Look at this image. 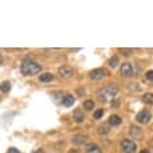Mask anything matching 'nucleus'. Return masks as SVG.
<instances>
[{"label": "nucleus", "instance_id": "nucleus-1", "mask_svg": "<svg viewBox=\"0 0 153 153\" xmlns=\"http://www.w3.org/2000/svg\"><path fill=\"white\" fill-rule=\"evenodd\" d=\"M42 70V67H40L39 64H36V63H33V61H24L22 63V65H21V73L24 74V75H35V74H38Z\"/></svg>", "mask_w": 153, "mask_h": 153}, {"label": "nucleus", "instance_id": "nucleus-2", "mask_svg": "<svg viewBox=\"0 0 153 153\" xmlns=\"http://www.w3.org/2000/svg\"><path fill=\"white\" fill-rule=\"evenodd\" d=\"M121 149L124 153H134L137 150V145H135V142L129 141V139H124L121 142Z\"/></svg>", "mask_w": 153, "mask_h": 153}, {"label": "nucleus", "instance_id": "nucleus-3", "mask_svg": "<svg viewBox=\"0 0 153 153\" xmlns=\"http://www.w3.org/2000/svg\"><path fill=\"white\" fill-rule=\"evenodd\" d=\"M59 74H60L61 78H64V79H70V78H73L74 71H73L71 67H68V65H63V67L59 68Z\"/></svg>", "mask_w": 153, "mask_h": 153}, {"label": "nucleus", "instance_id": "nucleus-4", "mask_svg": "<svg viewBox=\"0 0 153 153\" xmlns=\"http://www.w3.org/2000/svg\"><path fill=\"white\" fill-rule=\"evenodd\" d=\"M150 120V113L148 111V110H142V111H139L137 116V121L138 123H141V124H146V123H149Z\"/></svg>", "mask_w": 153, "mask_h": 153}, {"label": "nucleus", "instance_id": "nucleus-5", "mask_svg": "<svg viewBox=\"0 0 153 153\" xmlns=\"http://www.w3.org/2000/svg\"><path fill=\"white\" fill-rule=\"evenodd\" d=\"M121 74H123V76H131V75H134L132 65L129 64V63H124V64L121 65Z\"/></svg>", "mask_w": 153, "mask_h": 153}, {"label": "nucleus", "instance_id": "nucleus-6", "mask_svg": "<svg viewBox=\"0 0 153 153\" xmlns=\"http://www.w3.org/2000/svg\"><path fill=\"white\" fill-rule=\"evenodd\" d=\"M86 141H88V137L84 135V134H79V135L73 137V143L74 145H84Z\"/></svg>", "mask_w": 153, "mask_h": 153}, {"label": "nucleus", "instance_id": "nucleus-7", "mask_svg": "<svg viewBox=\"0 0 153 153\" xmlns=\"http://www.w3.org/2000/svg\"><path fill=\"white\" fill-rule=\"evenodd\" d=\"M91 78L92 79H95V81H97V79H102L103 76H105V71L102 68H96V70H93V71H91Z\"/></svg>", "mask_w": 153, "mask_h": 153}, {"label": "nucleus", "instance_id": "nucleus-8", "mask_svg": "<svg viewBox=\"0 0 153 153\" xmlns=\"http://www.w3.org/2000/svg\"><path fill=\"white\" fill-rule=\"evenodd\" d=\"M105 89H106V92H107L109 96H116L117 93H118V86H117L116 84H109Z\"/></svg>", "mask_w": 153, "mask_h": 153}, {"label": "nucleus", "instance_id": "nucleus-9", "mask_svg": "<svg viewBox=\"0 0 153 153\" xmlns=\"http://www.w3.org/2000/svg\"><path fill=\"white\" fill-rule=\"evenodd\" d=\"M61 105L65 106V107H71L74 105V97L71 95H65L63 99H61Z\"/></svg>", "mask_w": 153, "mask_h": 153}, {"label": "nucleus", "instance_id": "nucleus-10", "mask_svg": "<svg viewBox=\"0 0 153 153\" xmlns=\"http://www.w3.org/2000/svg\"><path fill=\"white\" fill-rule=\"evenodd\" d=\"M97 99L100 102H107L109 100V95H107V92H106V89L103 88V89H100V91H97Z\"/></svg>", "mask_w": 153, "mask_h": 153}, {"label": "nucleus", "instance_id": "nucleus-11", "mask_svg": "<svg viewBox=\"0 0 153 153\" xmlns=\"http://www.w3.org/2000/svg\"><path fill=\"white\" fill-rule=\"evenodd\" d=\"M129 134H131V137L135 138V139H139V138L142 137L141 129L138 128V127H131V128H129Z\"/></svg>", "mask_w": 153, "mask_h": 153}, {"label": "nucleus", "instance_id": "nucleus-12", "mask_svg": "<svg viewBox=\"0 0 153 153\" xmlns=\"http://www.w3.org/2000/svg\"><path fill=\"white\" fill-rule=\"evenodd\" d=\"M109 124L113 125V127H117V125L121 124V117L120 116H116V114H113V116H110L109 118Z\"/></svg>", "mask_w": 153, "mask_h": 153}, {"label": "nucleus", "instance_id": "nucleus-13", "mask_svg": "<svg viewBox=\"0 0 153 153\" xmlns=\"http://www.w3.org/2000/svg\"><path fill=\"white\" fill-rule=\"evenodd\" d=\"M86 153H102L100 148L97 145H95V143H89L88 146H86Z\"/></svg>", "mask_w": 153, "mask_h": 153}, {"label": "nucleus", "instance_id": "nucleus-14", "mask_svg": "<svg viewBox=\"0 0 153 153\" xmlns=\"http://www.w3.org/2000/svg\"><path fill=\"white\" fill-rule=\"evenodd\" d=\"M142 102L145 105H153V93H145L142 96Z\"/></svg>", "mask_w": 153, "mask_h": 153}, {"label": "nucleus", "instance_id": "nucleus-15", "mask_svg": "<svg viewBox=\"0 0 153 153\" xmlns=\"http://www.w3.org/2000/svg\"><path fill=\"white\" fill-rule=\"evenodd\" d=\"M39 79L42 81V82H50V81L53 79V74H50V73H45V74H40Z\"/></svg>", "mask_w": 153, "mask_h": 153}, {"label": "nucleus", "instance_id": "nucleus-16", "mask_svg": "<svg viewBox=\"0 0 153 153\" xmlns=\"http://www.w3.org/2000/svg\"><path fill=\"white\" fill-rule=\"evenodd\" d=\"M74 118H75V121L76 123H82V121H84V113H82V111H81V110H75V111H74Z\"/></svg>", "mask_w": 153, "mask_h": 153}, {"label": "nucleus", "instance_id": "nucleus-17", "mask_svg": "<svg viewBox=\"0 0 153 153\" xmlns=\"http://www.w3.org/2000/svg\"><path fill=\"white\" fill-rule=\"evenodd\" d=\"M97 132L100 134V135H106V134L109 132V125H100L99 128H97Z\"/></svg>", "mask_w": 153, "mask_h": 153}, {"label": "nucleus", "instance_id": "nucleus-18", "mask_svg": "<svg viewBox=\"0 0 153 153\" xmlns=\"http://www.w3.org/2000/svg\"><path fill=\"white\" fill-rule=\"evenodd\" d=\"M117 64H118V57H117V56H113V57H111V59L109 60V65L111 67V68H116Z\"/></svg>", "mask_w": 153, "mask_h": 153}, {"label": "nucleus", "instance_id": "nucleus-19", "mask_svg": "<svg viewBox=\"0 0 153 153\" xmlns=\"http://www.w3.org/2000/svg\"><path fill=\"white\" fill-rule=\"evenodd\" d=\"M84 107H85V110H88V111H91V110L95 107V105H93V102L92 100H86L84 103Z\"/></svg>", "mask_w": 153, "mask_h": 153}, {"label": "nucleus", "instance_id": "nucleus-20", "mask_svg": "<svg viewBox=\"0 0 153 153\" xmlns=\"http://www.w3.org/2000/svg\"><path fill=\"white\" fill-rule=\"evenodd\" d=\"M10 88H11L10 82H3V84H1V92H3V93L8 92V91H10Z\"/></svg>", "mask_w": 153, "mask_h": 153}, {"label": "nucleus", "instance_id": "nucleus-21", "mask_svg": "<svg viewBox=\"0 0 153 153\" xmlns=\"http://www.w3.org/2000/svg\"><path fill=\"white\" fill-rule=\"evenodd\" d=\"M102 116H103V110H96V111L93 113V118H95V120H97V118H100Z\"/></svg>", "mask_w": 153, "mask_h": 153}, {"label": "nucleus", "instance_id": "nucleus-22", "mask_svg": "<svg viewBox=\"0 0 153 153\" xmlns=\"http://www.w3.org/2000/svg\"><path fill=\"white\" fill-rule=\"evenodd\" d=\"M129 89H132V91H141V86H137V84H131L129 85Z\"/></svg>", "mask_w": 153, "mask_h": 153}, {"label": "nucleus", "instance_id": "nucleus-23", "mask_svg": "<svg viewBox=\"0 0 153 153\" xmlns=\"http://www.w3.org/2000/svg\"><path fill=\"white\" fill-rule=\"evenodd\" d=\"M120 52H123V54H131L132 49H120Z\"/></svg>", "mask_w": 153, "mask_h": 153}, {"label": "nucleus", "instance_id": "nucleus-24", "mask_svg": "<svg viewBox=\"0 0 153 153\" xmlns=\"http://www.w3.org/2000/svg\"><path fill=\"white\" fill-rule=\"evenodd\" d=\"M146 79L153 81V71H148V73H146Z\"/></svg>", "mask_w": 153, "mask_h": 153}, {"label": "nucleus", "instance_id": "nucleus-25", "mask_svg": "<svg viewBox=\"0 0 153 153\" xmlns=\"http://www.w3.org/2000/svg\"><path fill=\"white\" fill-rule=\"evenodd\" d=\"M7 153H20V150L16 149V148H10V149L7 150Z\"/></svg>", "mask_w": 153, "mask_h": 153}, {"label": "nucleus", "instance_id": "nucleus-26", "mask_svg": "<svg viewBox=\"0 0 153 153\" xmlns=\"http://www.w3.org/2000/svg\"><path fill=\"white\" fill-rule=\"evenodd\" d=\"M111 105H113V107H116V106L120 105V102H118V100H113V103H111Z\"/></svg>", "mask_w": 153, "mask_h": 153}, {"label": "nucleus", "instance_id": "nucleus-27", "mask_svg": "<svg viewBox=\"0 0 153 153\" xmlns=\"http://www.w3.org/2000/svg\"><path fill=\"white\" fill-rule=\"evenodd\" d=\"M68 153H79V152H78V150H75V149H71Z\"/></svg>", "mask_w": 153, "mask_h": 153}, {"label": "nucleus", "instance_id": "nucleus-28", "mask_svg": "<svg viewBox=\"0 0 153 153\" xmlns=\"http://www.w3.org/2000/svg\"><path fill=\"white\" fill-rule=\"evenodd\" d=\"M141 153H150L149 150H146V149H143V150H141Z\"/></svg>", "mask_w": 153, "mask_h": 153}, {"label": "nucleus", "instance_id": "nucleus-29", "mask_svg": "<svg viewBox=\"0 0 153 153\" xmlns=\"http://www.w3.org/2000/svg\"><path fill=\"white\" fill-rule=\"evenodd\" d=\"M33 153H43V150H40V149H39V150H35Z\"/></svg>", "mask_w": 153, "mask_h": 153}]
</instances>
